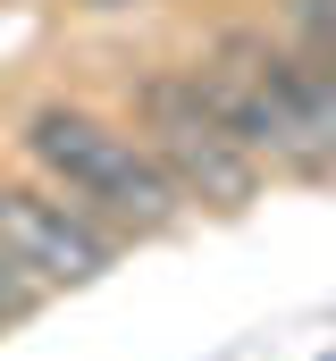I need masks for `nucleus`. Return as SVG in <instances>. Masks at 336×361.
<instances>
[{
	"mask_svg": "<svg viewBox=\"0 0 336 361\" xmlns=\"http://www.w3.org/2000/svg\"><path fill=\"white\" fill-rule=\"evenodd\" d=\"M25 160L42 169L51 193H68L84 219H101L118 244L126 235H168L176 219H185V193L168 185V169L126 135V126H109V118H92V109H34L25 118Z\"/></svg>",
	"mask_w": 336,
	"mask_h": 361,
	"instance_id": "1",
	"label": "nucleus"
},
{
	"mask_svg": "<svg viewBox=\"0 0 336 361\" xmlns=\"http://www.w3.org/2000/svg\"><path fill=\"white\" fill-rule=\"evenodd\" d=\"M135 143L168 169V185L185 193V210H219V219H244L260 202V160L244 152V135L210 109V92L193 68H160L135 85Z\"/></svg>",
	"mask_w": 336,
	"mask_h": 361,
	"instance_id": "2",
	"label": "nucleus"
},
{
	"mask_svg": "<svg viewBox=\"0 0 336 361\" xmlns=\"http://www.w3.org/2000/svg\"><path fill=\"white\" fill-rule=\"evenodd\" d=\"M0 252L25 277H42L51 294H68V286H92L118 261V235L51 185H0Z\"/></svg>",
	"mask_w": 336,
	"mask_h": 361,
	"instance_id": "3",
	"label": "nucleus"
},
{
	"mask_svg": "<svg viewBox=\"0 0 336 361\" xmlns=\"http://www.w3.org/2000/svg\"><path fill=\"white\" fill-rule=\"evenodd\" d=\"M294 101H303V118H311V135L328 143V160H336V76H320L303 51H294Z\"/></svg>",
	"mask_w": 336,
	"mask_h": 361,
	"instance_id": "4",
	"label": "nucleus"
},
{
	"mask_svg": "<svg viewBox=\"0 0 336 361\" xmlns=\"http://www.w3.org/2000/svg\"><path fill=\"white\" fill-rule=\"evenodd\" d=\"M294 51H336V0H277Z\"/></svg>",
	"mask_w": 336,
	"mask_h": 361,
	"instance_id": "5",
	"label": "nucleus"
},
{
	"mask_svg": "<svg viewBox=\"0 0 336 361\" xmlns=\"http://www.w3.org/2000/svg\"><path fill=\"white\" fill-rule=\"evenodd\" d=\"M42 302H51V286H42V277H25L8 252H0V328H25Z\"/></svg>",
	"mask_w": 336,
	"mask_h": 361,
	"instance_id": "6",
	"label": "nucleus"
},
{
	"mask_svg": "<svg viewBox=\"0 0 336 361\" xmlns=\"http://www.w3.org/2000/svg\"><path fill=\"white\" fill-rule=\"evenodd\" d=\"M76 8H126V0H76Z\"/></svg>",
	"mask_w": 336,
	"mask_h": 361,
	"instance_id": "7",
	"label": "nucleus"
}]
</instances>
